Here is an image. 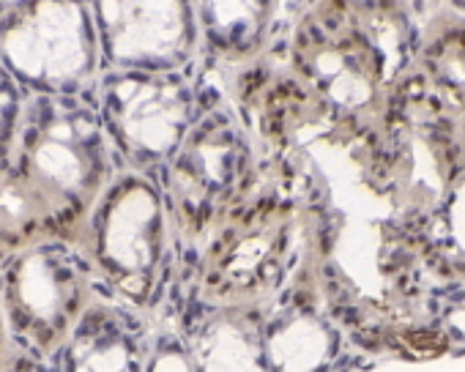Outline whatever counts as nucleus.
Instances as JSON below:
<instances>
[{
	"mask_svg": "<svg viewBox=\"0 0 465 372\" xmlns=\"http://www.w3.org/2000/svg\"><path fill=\"white\" fill-rule=\"evenodd\" d=\"M124 172L94 99L25 96L15 148L0 175L4 250L74 241L99 195Z\"/></svg>",
	"mask_w": 465,
	"mask_h": 372,
	"instance_id": "f257e3e1",
	"label": "nucleus"
},
{
	"mask_svg": "<svg viewBox=\"0 0 465 372\" xmlns=\"http://www.w3.org/2000/svg\"><path fill=\"white\" fill-rule=\"evenodd\" d=\"M104 296L134 315L151 312L170 288V209L148 175L118 172L74 239Z\"/></svg>",
	"mask_w": 465,
	"mask_h": 372,
	"instance_id": "f03ea898",
	"label": "nucleus"
},
{
	"mask_svg": "<svg viewBox=\"0 0 465 372\" xmlns=\"http://www.w3.org/2000/svg\"><path fill=\"white\" fill-rule=\"evenodd\" d=\"M99 290L74 241L42 239L9 247L0 258V318L9 348L53 361Z\"/></svg>",
	"mask_w": 465,
	"mask_h": 372,
	"instance_id": "7ed1b4c3",
	"label": "nucleus"
},
{
	"mask_svg": "<svg viewBox=\"0 0 465 372\" xmlns=\"http://www.w3.org/2000/svg\"><path fill=\"white\" fill-rule=\"evenodd\" d=\"M0 64L25 96L94 99L102 55L88 4H0Z\"/></svg>",
	"mask_w": 465,
	"mask_h": 372,
	"instance_id": "20e7f679",
	"label": "nucleus"
},
{
	"mask_svg": "<svg viewBox=\"0 0 465 372\" xmlns=\"http://www.w3.org/2000/svg\"><path fill=\"white\" fill-rule=\"evenodd\" d=\"M94 104L121 170L153 181L203 113L186 72H102Z\"/></svg>",
	"mask_w": 465,
	"mask_h": 372,
	"instance_id": "39448f33",
	"label": "nucleus"
},
{
	"mask_svg": "<svg viewBox=\"0 0 465 372\" xmlns=\"http://www.w3.org/2000/svg\"><path fill=\"white\" fill-rule=\"evenodd\" d=\"M162 172L164 178H156V183L164 192L170 220L186 236L222 225L252 172L242 126L222 107L203 110L186 142Z\"/></svg>",
	"mask_w": 465,
	"mask_h": 372,
	"instance_id": "423d86ee",
	"label": "nucleus"
},
{
	"mask_svg": "<svg viewBox=\"0 0 465 372\" xmlns=\"http://www.w3.org/2000/svg\"><path fill=\"white\" fill-rule=\"evenodd\" d=\"M102 72H183L200 50L189 4L94 6Z\"/></svg>",
	"mask_w": 465,
	"mask_h": 372,
	"instance_id": "0eeeda50",
	"label": "nucleus"
},
{
	"mask_svg": "<svg viewBox=\"0 0 465 372\" xmlns=\"http://www.w3.org/2000/svg\"><path fill=\"white\" fill-rule=\"evenodd\" d=\"M148 339L134 312L99 296L53 358L55 372H145Z\"/></svg>",
	"mask_w": 465,
	"mask_h": 372,
	"instance_id": "6e6552de",
	"label": "nucleus"
},
{
	"mask_svg": "<svg viewBox=\"0 0 465 372\" xmlns=\"http://www.w3.org/2000/svg\"><path fill=\"white\" fill-rule=\"evenodd\" d=\"M189 372H269L255 307L216 304L181 337Z\"/></svg>",
	"mask_w": 465,
	"mask_h": 372,
	"instance_id": "1a4fd4ad",
	"label": "nucleus"
},
{
	"mask_svg": "<svg viewBox=\"0 0 465 372\" xmlns=\"http://www.w3.org/2000/svg\"><path fill=\"white\" fill-rule=\"evenodd\" d=\"M23 107H25L23 88L12 80V74L4 69V64H0V175H4V170L9 164Z\"/></svg>",
	"mask_w": 465,
	"mask_h": 372,
	"instance_id": "9d476101",
	"label": "nucleus"
},
{
	"mask_svg": "<svg viewBox=\"0 0 465 372\" xmlns=\"http://www.w3.org/2000/svg\"><path fill=\"white\" fill-rule=\"evenodd\" d=\"M0 372H55L53 361H42V358H34L28 353H20V350H9L4 364H0Z\"/></svg>",
	"mask_w": 465,
	"mask_h": 372,
	"instance_id": "9b49d317",
	"label": "nucleus"
},
{
	"mask_svg": "<svg viewBox=\"0 0 465 372\" xmlns=\"http://www.w3.org/2000/svg\"><path fill=\"white\" fill-rule=\"evenodd\" d=\"M4 241H0V258H4ZM12 348H9V339H6V328H4V318H0V364H4V358H6V353H9Z\"/></svg>",
	"mask_w": 465,
	"mask_h": 372,
	"instance_id": "f8f14e48",
	"label": "nucleus"
}]
</instances>
